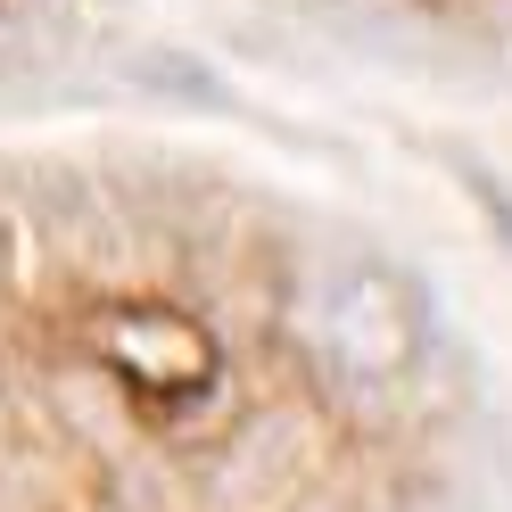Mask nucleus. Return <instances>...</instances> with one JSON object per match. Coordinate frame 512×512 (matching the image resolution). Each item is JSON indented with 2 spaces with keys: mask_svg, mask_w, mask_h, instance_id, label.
I'll return each instance as SVG.
<instances>
[{
  "mask_svg": "<svg viewBox=\"0 0 512 512\" xmlns=\"http://www.w3.org/2000/svg\"><path fill=\"white\" fill-rule=\"evenodd\" d=\"M298 347L323 380H339L356 397H380L413 372L422 323H413L397 281H380L364 265H331L298 290Z\"/></svg>",
  "mask_w": 512,
  "mask_h": 512,
  "instance_id": "1",
  "label": "nucleus"
}]
</instances>
